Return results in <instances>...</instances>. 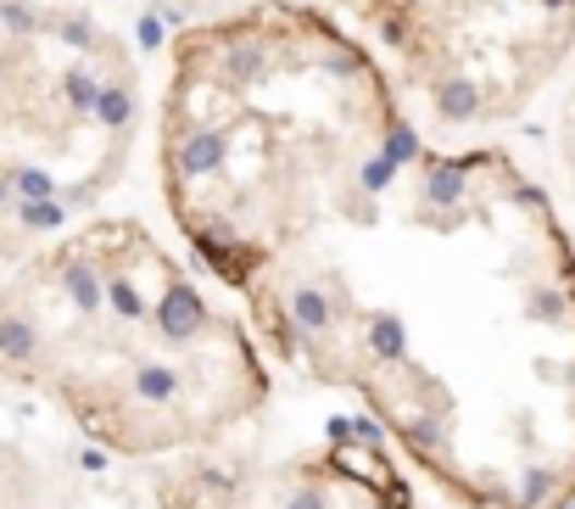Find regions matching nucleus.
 Here are the masks:
<instances>
[{
  "mask_svg": "<svg viewBox=\"0 0 575 509\" xmlns=\"http://www.w3.org/2000/svg\"><path fill=\"white\" fill-rule=\"evenodd\" d=\"M291 319H297V331H302V336H324V331L335 325V303H330V292H319V286H297V292H291Z\"/></svg>",
  "mask_w": 575,
  "mask_h": 509,
  "instance_id": "obj_7",
  "label": "nucleus"
},
{
  "mask_svg": "<svg viewBox=\"0 0 575 509\" xmlns=\"http://www.w3.org/2000/svg\"><path fill=\"white\" fill-rule=\"evenodd\" d=\"M134 45H140V51H163V45H168V23L157 17V7L134 23Z\"/></svg>",
  "mask_w": 575,
  "mask_h": 509,
  "instance_id": "obj_18",
  "label": "nucleus"
},
{
  "mask_svg": "<svg viewBox=\"0 0 575 509\" xmlns=\"http://www.w3.org/2000/svg\"><path fill=\"white\" fill-rule=\"evenodd\" d=\"M0 208H12V174L0 168Z\"/></svg>",
  "mask_w": 575,
  "mask_h": 509,
  "instance_id": "obj_25",
  "label": "nucleus"
},
{
  "mask_svg": "<svg viewBox=\"0 0 575 509\" xmlns=\"http://www.w3.org/2000/svg\"><path fill=\"white\" fill-rule=\"evenodd\" d=\"M107 308L118 319H129V325H134V319H152V303L140 297V286L129 281V274H107Z\"/></svg>",
  "mask_w": 575,
  "mask_h": 509,
  "instance_id": "obj_12",
  "label": "nucleus"
},
{
  "mask_svg": "<svg viewBox=\"0 0 575 509\" xmlns=\"http://www.w3.org/2000/svg\"><path fill=\"white\" fill-rule=\"evenodd\" d=\"M542 7H548V12H564V7H570V0H542Z\"/></svg>",
  "mask_w": 575,
  "mask_h": 509,
  "instance_id": "obj_26",
  "label": "nucleus"
},
{
  "mask_svg": "<svg viewBox=\"0 0 575 509\" xmlns=\"http://www.w3.org/2000/svg\"><path fill=\"white\" fill-rule=\"evenodd\" d=\"M369 347H374V358L403 364V358H408V331H403V319H397V313H369Z\"/></svg>",
  "mask_w": 575,
  "mask_h": 509,
  "instance_id": "obj_10",
  "label": "nucleus"
},
{
  "mask_svg": "<svg viewBox=\"0 0 575 509\" xmlns=\"http://www.w3.org/2000/svg\"><path fill=\"white\" fill-rule=\"evenodd\" d=\"M101 129H129L134 123V90L118 84V79H101V96H95V113H89Z\"/></svg>",
  "mask_w": 575,
  "mask_h": 509,
  "instance_id": "obj_9",
  "label": "nucleus"
},
{
  "mask_svg": "<svg viewBox=\"0 0 575 509\" xmlns=\"http://www.w3.org/2000/svg\"><path fill=\"white\" fill-rule=\"evenodd\" d=\"M0 358L12 369H28L39 358V325L28 313H0Z\"/></svg>",
  "mask_w": 575,
  "mask_h": 509,
  "instance_id": "obj_6",
  "label": "nucleus"
},
{
  "mask_svg": "<svg viewBox=\"0 0 575 509\" xmlns=\"http://www.w3.org/2000/svg\"><path fill=\"white\" fill-rule=\"evenodd\" d=\"M17 224H23V229H39V236H45V229H62V224H68V202H62V197L17 202Z\"/></svg>",
  "mask_w": 575,
  "mask_h": 509,
  "instance_id": "obj_13",
  "label": "nucleus"
},
{
  "mask_svg": "<svg viewBox=\"0 0 575 509\" xmlns=\"http://www.w3.org/2000/svg\"><path fill=\"white\" fill-rule=\"evenodd\" d=\"M12 174V197L17 202H34V197H57V179L45 174V168H34V163H17V168H7Z\"/></svg>",
  "mask_w": 575,
  "mask_h": 509,
  "instance_id": "obj_16",
  "label": "nucleus"
},
{
  "mask_svg": "<svg viewBox=\"0 0 575 509\" xmlns=\"http://www.w3.org/2000/svg\"><path fill=\"white\" fill-rule=\"evenodd\" d=\"M263 68H268V51L257 39H235L229 51H224V73H229V84H252V79H263Z\"/></svg>",
  "mask_w": 575,
  "mask_h": 509,
  "instance_id": "obj_11",
  "label": "nucleus"
},
{
  "mask_svg": "<svg viewBox=\"0 0 575 509\" xmlns=\"http://www.w3.org/2000/svg\"><path fill=\"white\" fill-rule=\"evenodd\" d=\"M152 325H157V336H163L168 347H190V342L207 336L213 313H207V303H202L196 286L179 281V274H168V292L152 303Z\"/></svg>",
  "mask_w": 575,
  "mask_h": 509,
  "instance_id": "obj_1",
  "label": "nucleus"
},
{
  "mask_svg": "<svg viewBox=\"0 0 575 509\" xmlns=\"http://www.w3.org/2000/svg\"><path fill=\"white\" fill-rule=\"evenodd\" d=\"M224 157H229V141H224L218 129H190L184 141H179V152H173L179 174H190V179L218 174V168H224Z\"/></svg>",
  "mask_w": 575,
  "mask_h": 509,
  "instance_id": "obj_3",
  "label": "nucleus"
},
{
  "mask_svg": "<svg viewBox=\"0 0 575 509\" xmlns=\"http://www.w3.org/2000/svg\"><path fill=\"white\" fill-rule=\"evenodd\" d=\"M380 152H386L397 168L419 163V157H424V146H419V129H414V123H392V129H386V141H380Z\"/></svg>",
  "mask_w": 575,
  "mask_h": 509,
  "instance_id": "obj_15",
  "label": "nucleus"
},
{
  "mask_svg": "<svg viewBox=\"0 0 575 509\" xmlns=\"http://www.w3.org/2000/svg\"><path fill=\"white\" fill-rule=\"evenodd\" d=\"M531 319H542V325H559V319H564V297H559L553 286L531 292Z\"/></svg>",
  "mask_w": 575,
  "mask_h": 509,
  "instance_id": "obj_20",
  "label": "nucleus"
},
{
  "mask_svg": "<svg viewBox=\"0 0 575 509\" xmlns=\"http://www.w3.org/2000/svg\"><path fill=\"white\" fill-rule=\"evenodd\" d=\"M129 392H134L140 403H152V409H168V403L179 398V369H168V364H140L134 381H129Z\"/></svg>",
  "mask_w": 575,
  "mask_h": 509,
  "instance_id": "obj_8",
  "label": "nucleus"
},
{
  "mask_svg": "<svg viewBox=\"0 0 575 509\" xmlns=\"http://www.w3.org/2000/svg\"><path fill=\"white\" fill-rule=\"evenodd\" d=\"M57 286L68 292V303H73L79 313L107 308V274L95 269L84 252H62V263H57Z\"/></svg>",
  "mask_w": 575,
  "mask_h": 509,
  "instance_id": "obj_2",
  "label": "nucleus"
},
{
  "mask_svg": "<svg viewBox=\"0 0 575 509\" xmlns=\"http://www.w3.org/2000/svg\"><path fill=\"white\" fill-rule=\"evenodd\" d=\"M430 102H436L442 123H469V118H481V84L464 79V73H447V79H436Z\"/></svg>",
  "mask_w": 575,
  "mask_h": 509,
  "instance_id": "obj_4",
  "label": "nucleus"
},
{
  "mask_svg": "<svg viewBox=\"0 0 575 509\" xmlns=\"http://www.w3.org/2000/svg\"><path fill=\"white\" fill-rule=\"evenodd\" d=\"M553 487V471H531V476H525V509H537V498Z\"/></svg>",
  "mask_w": 575,
  "mask_h": 509,
  "instance_id": "obj_23",
  "label": "nucleus"
},
{
  "mask_svg": "<svg viewBox=\"0 0 575 509\" xmlns=\"http://www.w3.org/2000/svg\"><path fill=\"white\" fill-rule=\"evenodd\" d=\"M62 96H68L73 113H95V96H101V73H95V68H73V73H62Z\"/></svg>",
  "mask_w": 575,
  "mask_h": 509,
  "instance_id": "obj_14",
  "label": "nucleus"
},
{
  "mask_svg": "<svg viewBox=\"0 0 575 509\" xmlns=\"http://www.w3.org/2000/svg\"><path fill=\"white\" fill-rule=\"evenodd\" d=\"M0 23H7L12 34H34L39 28V12L28 7V0H0Z\"/></svg>",
  "mask_w": 575,
  "mask_h": 509,
  "instance_id": "obj_19",
  "label": "nucleus"
},
{
  "mask_svg": "<svg viewBox=\"0 0 575 509\" xmlns=\"http://www.w3.org/2000/svg\"><path fill=\"white\" fill-rule=\"evenodd\" d=\"M79 471H107V453L101 448H79Z\"/></svg>",
  "mask_w": 575,
  "mask_h": 509,
  "instance_id": "obj_24",
  "label": "nucleus"
},
{
  "mask_svg": "<svg viewBox=\"0 0 575 509\" xmlns=\"http://www.w3.org/2000/svg\"><path fill=\"white\" fill-rule=\"evenodd\" d=\"M95 34H101V28H95V23H84V17H68L57 39H68V45H73V51H95Z\"/></svg>",
  "mask_w": 575,
  "mask_h": 509,
  "instance_id": "obj_21",
  "label": "nucleus"
},
{
  "mask_svg": "<svg viewBox=\"0 0 575 509\" xmlns=\"http://www.w3.org/2000/svg\"><path fill=\"white\" fill-rule=\"evenodd\" d=\"M392 179H397V163L386 157V152H374L363 168H358V185H363V191L369 197H380V191H392Z\"/></svg>",
  "mask_w": 575,
  "mask_h": 509,
  "instance_id": "obj_17",
  "label": "nucleus"
},
{
  "mask_svg": "<svg viewBox=\"0 0 575 509\" xmlns=\"http://www.w3.org/2000/svg\"><path fill=\"white\" fill-rule=\"evenodd\" d=\"M481 157H458V163H430L424 168V202L436 208H458L464 202V185H469V168Z\"/></svg>",
  "mask_w": 575,
  "mask_h": 509,
  "instance_id": "obj_5",
  "label": "nucleus"
},
{
  "mask_svg": "<svg viewBox=\"0 0 575 509\" xmlns=\"http://www.w3.org/2000/svg\"><path fill=\"white\" fill-rule=\"evenodd\" d=\"M285 509H330V498H324V493L308 482V487H297L291 498H285Z\"/></svg>",
  "mask_w": 575,
  "mask_h": 509,
  "instance_id": "obj_22",
  "label": "nucleus"
}]
</instances>
